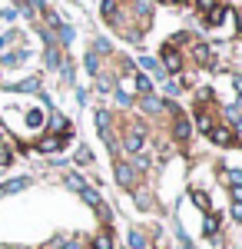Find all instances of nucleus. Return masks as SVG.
Listing matches in <instances>:
<instances>
[{"mask_svg":"<svg viewBox=\"0 0 242 249\" xmlns=\"http://www.w3.org/2000/svg\"><path fill=\"white\" fill-rule=\"evenodd\" d=\"M96 126H100V136H103V140H106V146H116V143H113V133H110V113H106V110H100V113H96Z\"/></svg>","mask_w":242,"mask_h":249,"instance_id":"f257e3e1","label":"nucleus"},{"mask_svg":"<svg viewBox=\"0 0 242 249\" xmlns=\"http://www.w3.org/2000/svg\"><path fill=\"white\" fill-rule=\"evenodd\" d=\"M143 143H146V140H143V130H139V126H133L130 133H126V143H123V146H126L130 153H139V150H143Z\"/></svg>","mask_w":242,"mask_h":249,"instance_id":"f03ea898","label":"nucleus"},{"mask_svg":"<svg viewBox=\"0 0 242 249\" xmlns=\"http://www.w3.org/2000/svg\"><path fill=\"white\" fill-rule=\"evenodd\" d=\"M163 60H166V73H179V67H183V57L176 53V47H166V50H163Z\"/></svg>","mask_w":242,"mask_h":249,"instance_id":"7ed1b4c3","label":"nucleus"},{"mask_svg":"<svg viewBox=\"0 0 242 249\" xmlns=\"http://www.w3.org/2000/svg\"><path fill=\"white\" fill-rule=\"evenodd\" d=\"M173 113H176V126H173V133H176V140H183V143H186V140H189V120L179 113L176 107H173Z\"/></svg>","mask_w":242,"mask_h":249,"instance_id":"20e7f679","label":"nucleus"},{"mask_svg":"<svg viewBox=\"0 0 242 249\" xmlns=\"http://www.w3.org/2000/svg\"><path fill=\"white\" fill-rule=\"evenodd\" d=\"M63 143H67L63 136H43V140L37 143V150H40V153H56V150H60Z\"/></svg>","mask_w":242,"mask_h":249,"instance_id":"39448f33","label":"nucleus"},{"mask_svg":"<svg viewBox=\"0 0 242 249\" xmlns=\"http://www.w3.org/2000/svg\"><path fill=\"white\" fill-rule=\"evenodd\" d=\"M7 90H14V93H34V90H40V80L37 77L20 80V83H14V87H7Z\"/></svg>","mask_w":242,"mask_h":249,"instance_id":"423d86ee","label":"nucleus"},{"mask_svg":"<svg viewBox=\"0 0 242 249\" xmlns=\"http://www.w3.org/2000/svg\"><path fill=\"white\" fill-rule=\"evenodd\" d=\"M30 186V179L27 176H20V179H10V183H0V196H7V193H17V190H27Z\"/></svg>","mask_w":242,"mask_h":249,"instance_id":"0eeeda50","label":"nucleus"},{"mask_svg":"<svg viewBox=\"0 0 242 249\" xmlns=\"http://www.w3.org/2000/svg\"><path fill=\"white\" fill-rule=\"evenodd\" d=\"M209 136H212L216 143H223V146H229V143H232V130H229V126H212V130H209Z\"/></svg>","mask_w":242,"mask_h":249,"instance_id":"6e6552de","label":"nucleus"},{"mask_svg":"<svg viewBox=\"0 0 242 249\" xmlns=\"http://www.w3.org/2000/svg\"><path fill=\"white\" fill-rule=\"evenodd\" d=\"M116 179H120L123 186H133V166L130 163H116Z\"/></svg>","mask_w":242,"mask_h":249,"instance_id":"1a4fd4ad","label":"nucleus"},{"mask_svg":"<svg viewBox=\"0 0 242 249\" xmlns=\"http://www.w3.org/2000/svg\"><path fill=\"white\" fill-rule=\"evenodd\" d=\"M192 57L199 60V63H212V50H209L206 43H196V47H192Z\"/></svg>","mask_w":242,"mask_h":249,"instance_id":"9d476101","label":"nucleus"},{"mask_svg":"<svg viewBox=\"0 0 242 249\" xmlns=\"http://www.w3.org/2000/svg\"><path fill=\"white\" fill-rule=\"evenodd\" d=\"M116 10H120V0H103V17L110 20H116Z\"/></svg>","mask_w":242,"mask_h":249,"instance_id":"9b49d317","label":"nucleus"},{"mask_svg":"<svg viewBox=\"0 0 242 249\" xmlns=\"http://www.w3.org/2000/svg\"><path fill=\"white\" fill-rule=\"evenodd\" d=\"M133 87H136L139 93H149V90H153V83H149V77H143V73H136V77H133Z\"/></svg>","mask_w":242,"mask_h":249,"instance_id":"f8f14e48","label":"nucleus"},{"mask_svg":"<svg viewBox=\"0 0 242 249\" xmlns=\"http://www.w3.org/2000/svg\"><path fill=\"white\" fill-rule=\"evenodd\" d=\"M27 126H30V130H40V126H43V113H40V110H30V113H27Z\"/></svg>","mask_w":242,"mask_h":249,"instance_id":"ddd939ff","label":"nucleus"},{"mask_svg":"<svg viewBox=\"0 0 242 249\" xmlns=\"http://www.w3.org/2000/svg\"><path fill=\"white\" fill-rule=\"evenodd\" d=\"M23 60H27V53H23V50H17V53H7V57H3V67H17V63H23Z\"/></svg>","mask_w":242,"mask_h":249,"instance_id":"4468645a","label":"nucleus"},{"mask_svg":"<svg viewBox=\"0 0 242 249\" xmlns=\"http://www.w3.org/2000/svg\"><path fill=\"white\" fill-rule=\"evenodd\" d=\"M139 63H143L146 70H153L156 77H166V70H159V63H156V60H153V57H143V60H139Z\"/></svg>","mask_w":242,"mask_h":249,"instance_id":"2eb2a0df","label":"nucleus"},{"mask_svg":"<svg viewBox=\"0 0 242 249\" xmlns=\"http://www.w3.org/2000/svg\"><path fill=\"white\" fill-rule=\"evenodd\" d=\"M93 249H113V239L106 236V232H100V236L93 239Z\"/></svg>","mask_w":242,"mask_h":249,"instance_id":"dca6fc26","label":"nucleus"},{"mask_svg":"<svg viewBox=\"0 0 242 249\" xmlns=\"http://www.w3.org/2000/svg\"><path fill=\"white\" fill-rule=\"evenodd\" d=\"M192 199H196V206H199V210H206V213H209V196H206V193H199V190H196V193H192Z\"/></svg>","mask_w":242,"mask_h":249,"instance_id":"f3484780","label":"nucleus"},{"mask_svg":"<svg viewBox=\"0 0 242 249\" xmlns=\"http://www.w3.org/2000/svg\"><path fill=\"white\" fill-rule=\"evenodd\" d=\"M143 107H146L149 113H156V110H159V107H163V103H159V100H156V96H146V100H143Z\"/></svg>","mask_w":242,"mask_h":249,"instance_id":"a211bd4d","label":"nucleus"},{"mask_svg":"<svg viewBox=\"0 0 242 249\" xmlns=\"http://www.w3.org/2000/svg\"><path fill=\"white\" fill-rule=\"evenodd\" d=\"M225 20V10H209V23L216 27V23H223Z\"/></svg>","mask_w":242,"mask_h":249,"instance_id":"6ab92c4d","label":"nucleus"},{"mask_svg":"<svg viewBox=\"0 0 242 249\" xmlns=\"http://www.w3.org/2000/svg\"><path fill=\"white\" fill-rule=\"evenodd\" d=\"M86 70H90V73H100V67H96V53H86Z\"/></svg>","mask_w":242,"mask_h":249,"instance_id":"aec40b11","label":"nucleus"},{"mask_svg":"<svg viewBox=\"0 0 242 249\" xmlns=\"http://www.w3.org/2000/svg\"><path fill=\"white\" fill-rule=\"evenodd\" d=\"M196 3H199V10L209 14V10H216V3H219V0H196Z\"/></svg>","mask_w":242,"mask_h":249,"instance_id":"412c9836","label":"nucleus"},{"mask_svg":"<svg viewBox=\"0 0 242 249\" xmlns=\"http://www.w3.org/2000/svg\"><path fill=\"white\" fill-rule=\"evenodd\" d=\"M130 246L133 249H143V236H139V232H130Z\"/></svg>","mask_w":242,"mask_h":249,"instance_id":"4be33fe9","label":"nucleus"},{"mask_svg":"<svg viewBox=\"0 0 242 249\" xmlns=\"http://www.w3.org/2000/svg\"><path fill=\"white\" fill-rule=\"evenodd\" d=\"M216 226H219V223H216V216H209V219H206V232H209V236H216Z\"/></svg>","mask_w":242,"mask_h":249,"instance_id":"5701e85b","label":"nucleus"},{"mask_svg":"<svg viewBox=\"0 0 242 249\" xmlns=\"http://www.w3.org/2000/svg\"><path fill=\"white\" fill-rule=\"evenodd\" d=\"M60 37H63L67 43H70V40H73V30H70V27H60Z\"/></svg>","mask_w":242,"mask_h":249,"instance_id":"b1692460","label":"nucleus"},{"mask_svg":"<svg viewBox=\"0 0 242 249\" xmlns=\"http://www.w3.org/2000/svg\"><path fill=\"white\" fill-rule=\"evenodd\" d=\"M232 199H236V203H242V183H239V186H232Z\"/></svg>","mask_w":242,"mask_h":249,"instance_id":"393cba45","label":"nucleus"},{"mask_svg":"<svg viewBox=\"0 0 242 249\" xmlns=\"http://www.w3.org/2000/svg\"><path fill=\"white\" fill-rule=\"evenodd\" d=\"M232 216H236V219L242 223V203H236V206H232Z\"/></svg>","mask_w":242,"mask_h":249,"instance_id":"a878e982","label":"nucleus"},{"mask_svg":"<svg viewBox=\"0 0 242 249\" xmlns=\"http://www.w3.org/2000/svg\"><path fill=\"white\" fill-rule=\"evenodd\" d=\"M7 163H10V153H7V150H0V166H7Z\"/></svg>","mask_w":242,"mask_h":249,"instance_id":"bb28decb","label":"nucleus"},{"mask_svg":"<svg viewBox=\"0 0 242 249\" xmlns=\"http://www.w3.org/2000/svg\"><path fill=\"white\" fill-rule=\"evenodd\" d=\"M232 83H236V90H239V93H242V77H236V80H232Z\"/></svg>","mask_w":242,"mask_h":249,"instance_id":"cd10ccee","label":"nucleus"},{"mask_svg":"<svg viewBox=\"0 0 242 249\" xmlns=\"http://www.w3.org/2000/svg\"><path fill=\"white\" fill-rule=\"evenodd\" d=\"M63 249H83V246H80V243H67Z\"/></svg>","mask_w":242,"mask_h":249,"instance_id":"c85d7f7f","label":"nucleus"},{"mask_svg":"<svg viewBox=\"0 0 242 249\" xmlns=\"http://www.w3.org/2000/svg\"><path fill=\"white\" fill-rule=\"evenodd\" d=\"M176 3H189V0H176Z\"/></svg>","mask_w":242,"mask_h":249,"instance_id":"c756f323","label":"nucleus"}]
</instances>
